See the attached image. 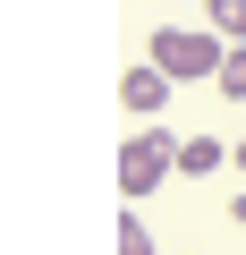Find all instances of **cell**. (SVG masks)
<instances>
[{
  "mask_svg": "<svg viewBox=\"0 0 246 255\" xmlns=\"http://www.w3.org/2000/svg\"><path fill=\"white\" fill-rule=\"evenodd\" d=\"M221 34H195V26H153V43H145V60L162 68V77H221Z\"/></svg>",
  "mask_w": 246,
  "mask_h": 255,
  "instance_id": "6da1fadb",
  "label": "cell"
},
{
  "mask_svg": "<svg viewBox=\"0 0 246 255\" xmlns=\"http://www.w3.org/2000/svg\"><path fill=\"white\" fill-rule=\"evenodd\" d=\"M170 162H178V136H170V128H145V136H128V145H119V196H153L162 179H170Z\"/></svg>",
  "mask_w": 246,
  "mask_h": 255,
  "instance_id": "7a4b0ae2",
  "label": "cell"
},
{
  "mask_svg": "<svg viewBox=\"0 0 246 255\" xmlns=\"http://www.w3.org/2000/svg\"><path fill=\"white\" fill-rule=\"evenodd\" d=\"M162 94H170V77H162L153 60H136L128 77H119V102H128L136 119H153V111H162Z\"/></svg>",
  "mask_w": 246,
  "mask_h": 255,
  "instance_id": "3957f363",
  "label": "cell"
},
{
  "mask_svg": "<svg viewBox=\"0 0 246 255\" xmlns=\"http://www.w3.org/2000/svg\"><path fill=\"white\" fill-rule=\"evenodd\" d=\"M221 162H229V145H221V136H178V162H170V170L204 179V170H221Z\"/></svg>",
  "mask_w": 246,
  "mask_h": 255,
  "instance_id": "277c9868",
  "label": "cell"
},
{
  "mask_svg": "<svg viewBox=\"0 0 246 255\" xmlns=\"http://www.w3.org/2000/svg\"><path fill=\"white\" fill-rule=\"evenodd\" d=\"M204 17H212L221 43H246V0H204Z\"/></svg>",
  "mask_w": 246,
  "mask_h": 255,
  "instance_id": "5b68a950",
  "label": "cell"
},
{
  "mask_svg": "<svg viewBox=\"0 0 246 255\" xmlns=\"http://www.w3.org/2000/svg\"><path fill=\"white\" fill-rule=\"evenodd\" d=\"M119 255H162V238H153L136 213H119Z\"/></svg>",
  "mask_w": 246,
  "mask_h": 255,
  "instance_id": "8992f818",
  "label": "cell"
},
{
  "mask_svg": "<svg viewBox=\"0 0 246 255\" xmlns=\"http://www.w3.org/2000/svg\"><path fill=\"white\" fill-rule=\"evenodd\" d=\"M212 85H221V94H238V102H246V43H229V51H221V77H212Z\"/></svg>",
  "mask_w": 246,
  "mask_h": 255,
  "instance_id": "52a82bcc",
  "label": "cell"
},
{
  "mask_svg": "<svg viewBox=\"0 0 246 255\" xmlns=\"http://www.w3.org/2000/svg\"><path fill=\"white\" fill-rule=\"evenodd\" d=\"M229 221H238V230H246V196H238V204H229Z\"/></svg>",
  "mask_w": 246,
  "mask_h": 255,
  "instance_id": "ba28073f",
  "label": "cell"
},
{
  "mask_svg": "<svg viewBox=\"0 0 246 255\" xmlns=\"http://www.w3.org/2000/svg\"><path fill=\"white\" fill-rule=\"evenodd\" d=\"M229 162H238V170H246V145H238V153H229Z\"/></svg>",
  "mask_w": 246,
  "mask_h": 255,
  "instance_id": "9c48e42d",
  "label": "cell"
}]
</instances>
